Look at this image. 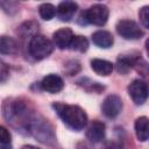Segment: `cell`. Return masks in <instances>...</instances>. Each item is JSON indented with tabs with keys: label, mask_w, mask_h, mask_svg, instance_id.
<instances>
[{
	"label": "cell",
	"mask_w": 149,
	"mask_h": 149,
	"mask_svg": "<svg viewBox=\"0 0 149 149\" xmlns=\"http://www.w3.org/2000/svg\"><path fill=\"white\" fill-rule=\"evenodd\" d=\"M59 118L65 125L74 130H81L87 123V115L83 108L77 105H65L62 102H55L52 105Z\"/></svg>",
	"instance_id": "6da1fadb"
},
{
	"label": "cell",
	"mask_w": 149,
	"mask_h": 149,
	"mask_svg": "<svg viewBox=\"0 0 149 149\" xmlns=\"http://www.w3.org/2000/svg\"><path fill=\"white\" fill-rule=\"evenodd\" d=\"M108 15H109V10L107 6L102 3H95L80 14L79 23L80 24L91 23L94 26H104L107 22Z\"/></svg>",
	"instance_id": "7a4b0ae2"
},
{
	"label": "cell",
	"mask_w": 149,
	"mask_h": 149,
	"mask_svg": "<svg viewBox=\"0 0 149 149\" xmlns=\"http://www.w3.org/2000/svg\"><path fill=\"white\" fill-rule=\"evenodd\" d=\"M29 52L35 59L47 58L54 50V43L43 35H35L29 42Z\"/></svg>",
	"instance_id": "3957f363"
},
{
	"label": "cell",
	"mask_w": 149,
	"mask_h": 149,
	"mask_svg": "<svg viewBox=\"0 0 149 149\" xmlns=\"http://www.w3.org/2000/svg\"><path fill=\"white\" fill-rule=\"evenodd\" d=\"M115 28L118 34L126 40H139L144 35L140 26L133 20H120Z\"/></svg>",
	"instance_id": "277c9868"
},
{
	"label": "cell",
	"mask_w": 149,
	"mask_h": 149,
	"mask_svg": "<svg viewBox=\"0 0 149 149\" xmlns=\"http://www.w3.org/2000/svg\"><path fill=\"white\" fill-rule=\"evenodd\" d=\"M128 93L136 105H142L148 98V85L142 79H134L128 86Z\"/></svg>",
	"instance_id": "5b68a950"
},
{
	"label": "cell",
	"mask_w": 149,
	"mask_h": 149,
	"mask_svg": "<svg viewBox=\"0 0 149 149\" xmlns=\"http://www.w3.org/2000/svg\"><path fill=\"white\" fill-rule=\"evenodd\" d=\"M122 109V100L116 94H109L107 95L101 105V111L106 118L114 119L116 118Z\"/></svg>",
	"instance_id": "8992f818"
},
{
	"label": "cell",
	"mask_w": 149,
	"mask_h": 149,
	"mask_svg": "<svg viewBox=\"0 0 149 149\" xmlns=\"http://www.w3.org/2000/svg\"><path fill=\"white\" fill-rule=\"evenodd\" d=\"M41 87L43 91L49 92V93H57L63 90L64 87V81L58 74H48L45 76L42 81H41Z\"/></svg>",
	"instance_id": "52a82bcc"
},
{
	"label": "cell",
	"mask_w": 149,
	"mask_h": 149,
	"mask_svg": "<svg viewBox=\"0 0 149 149\" xmlns=\"http://www.w3.org/2000/svg\"><path fill=\"white\" fill-rule=\"evenodd\" d=\"M73 36V31L70 28L58 29L56 33H54V44L58 49H66L70 47Z\"/></svg>",
	"instance_id": "ba28073f"
},
{
	"label": "cell",
	"mask_w": 149,
	"mask_h": 149,
	"mask_svg": "<svg viewBox=\"0 0 149 149\" xmlns=\"http://www.w3.org/2000/svg\"><path fill=\"white\" fill-rule=\"evenodd\" d=\"M85 135L87 140H90L91 142H94V143L100 142L105 137V123L98 120L92 121L87 127Z\"/></svg>",
	"instance_id": "9c48e42d"
},
{
	"label": "cell",
	"mask_w": 149,
	"mask_h": 149,
	"mask_svg": "<svg viewBox=\"0 0 149 149\" xmlns=\"http://www.w3.org/2000/svg\"><path fill=\"white\" fill-rule=\"evenodd\" d=\"M78 9V5L73 1H63L58 5L56 13L61 21H70Z\"/></svg>",
	"instance_id": "30bf717a"
},
{
	"label": "cell",
	"mask_w": 149,
	"mask_h": 149,
	"mask_svg": "<svg viewBox=\"0 0 149 149\" xmlns=\"http://www.w3.org/2000/svg\"><path fill=\"white\" fill-rule=\"evenodd\" d=\"M92 41L97 47L104 48V49L111 48L113 45V43H114L113 35L107 30H98V31L93 33Z\"/></svg>",
	"instance_id": "8fae6325"
},
{
	"label": "cell",
	"mask_w": 149,
	"mask_h": 149,
	"mask_svg": "<svg viewBox=\"0 0 149 149\" xmlns=\"http://www.w3.org/2000/svg\"><path fill=\"white\" fill-rule=\"evenodd\" d=\"M91 68L99 76H108L113 71V64L111 62L99 58H94L91 61Z\"/></svg>",
	"instance_id": "7c38bea8"
},
{
	"label": "cell",
	"mask_w": 149,
	"mask_h": 149,
	"mask_svg": "<svg viewBox=\"0 0 149 149\" xmlns=\"http://www.w3.org/2000/svg\"><path fill=\"white\" fill-rule=\"evenodd\" d=\"M17 43L14 38L8 36L0 37V52L3 55H15L17 52Z\"/></svg>",
	"instance_id": "4fadbf2b"
},
{
	"label": "cell",
	"mask_w": 149,
	"mask_h": 149,
	"mask_svg": "<svg viewBox=\"0 0 149 149\" xmlns=\"http://www.w3.org/2000/svg\"><path fill=\"white\" fill-rule=\"evenodd\" d=\"M135 133L141 142H146L148 140V118L140 116L135 121Z\"/></svg>",
	"instance_id": "5bb4252c"
},
{
	"label": "cell",
	"mask_w": 149,
	"mask_h": 149,
	"mask_svg": "<svg viewBox=\"0 0 149 149\" xmlns=\"http://www.w3.org/2000/svg\"><path fill=\"white\" fill-rule=\"evenodd\" d=\"M139 55H135V56H126V55H120V57L118 58V62H116V69H118V72L120 73H127L130 68H133L134 65V62L135 59L137 58Z\"/></svg>",
	"instance_id": "9a60e30c"
},
{
	"label": "cell",
	"mask_w": 149,
	"mask_h": 149,
	"mask_svg": "<svg viewBox=\"0 0 149 149\" xmlns=\"http://www.w3.org/2000/svg\"><path fill=\"white\" fill-rule=\"evenodd\" d=\"M37 31H38V23L35 21H27L22 23L17 29V33L22 37H27V36L34 37L35 35H37Z\"/></svg>",
	"instance_id": "2e32d148"
},
{
	"label": "cell",
	"mask_w": 149,
	"mask_h": 149,
	"mask_svg": "<svg viewBox=\"0 0 149 149\" xmlns=\"http://www.w3.org/2000/svg\"><path fill=\"white\" fill-rule=\"evenodd\" d=\"M71 49L74 51H79V52H85L88 48V41L85 36L78 35V36H73L72 42L70 44Z\"/></svg>",
	"instance_id": "e0dca14e"
},
{
	"label": "cell",
	"mask_w": 149,
	"mask_h": 149,
	"mask_svg": "<svg viewBox=\"0 0 149 149\" xmlns=\"http://www.w3.org/2000/svg\"><path fill=\"white\" fill-rule=\"evenodd\" d=\"M38 13H40V16L43 19V20H51L55 15H56V8L54 5L51 3H42L40 7H38Z\"/></svg>",
	"instance_id": "ac0fdd59"
},
{
	"label": "cell",
	"mask_w": 149,
	"mask_h": 149,
	"mask_svg": "<svg viewBox=\"0 0 149 149\" xmlns=\"http://www.w3.org/2000/svg\"><path fill=\"white\" fill-rule=\"evenodd\" d=\"M139 16H140V21L142 26L144 28H149V7L148 6H144L140 9Z\"/></svg>",
	"instance_id": "d6986e66"
},
{
	"label": "cell",
	"mask_w": 149,
	"mask_h": 149,
	"mask_svg": "<svg viewBox=\"0 0 149 149\" xmlns=\"http://www.w3.org/2000/svg\"><path fill=\"white\" fill-rule=\"evenodd\" d=\"M0 6L3 8L5 12L13 14L17 10V2L15 1H0Z\"/></svg>",
	"instance_id": "ffe728a7"
},
{
	"label": "cell",
	"mask_w": 149,
	"mask_h": 149,
	"mask_svg": "<svg viewBox=\"0 0 149 149\" xmlns=\"http://www.w3.org/2000/svg\"><path fill=\"white\" fill-rule=\"evenodd\" d=\"M9 142H10V134L8 129L0 125V144L6 146L9 144Z\"/></svg>",
	"instance_id": "44dd1931"
},
{
	"label": "cell",
	"mask_w": 149,
	"mask_h": 149,
	"mask_svg": "<svg viewBox=\"0 0 149 149\" xmlns=\"http://www.w3.org/2000/svg\"><path fill=\"white\" fill-rule=\"evenodd\" d=\"M8 74H9V69H8V66H7L2 61H0V83L5 81V80L8 78Z\"/></svg>",
	"instance_id": "7402d4cb"
},
{
	"label": "cell",
	"mask_w": 149,
	"mask_h": 149,
	"mask_svg": "<svg viewBox=\"0 0 149 149\" xmlns=\"http://www.w3.org/2000/svg\"><path fill=\"white\" fill-rule=\"evenodd\" d=\"M21 149H40V148L34 147V146H30V144H26V146H23Z\"/></svg>",
	"instance_id": "603a6c76"
}]
</instances>
